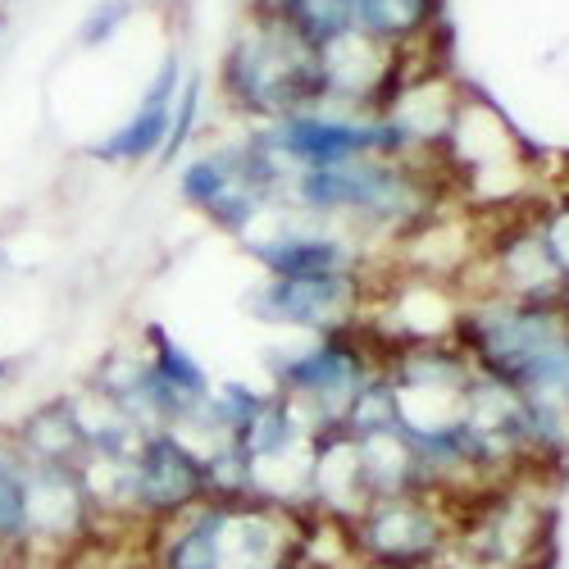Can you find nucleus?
Instances as JSON below:
<instances>
[{
  "mask_svg": "<svg viewBox=\"0 0 569 569\" xmlns=\"http://www.w3.org/2000/svg\"><path fill=\"white\" fill-rule=\"evenodd\" d=\"M442 192H447V178L429 160L365 156L333 169L288 173L278 206L347 228L369 251V247H397L401 237H410L442 206Z\"/></svg>",
  "mask_w": 569,
  "mask_h": 569,
  "instance_id": "1",
  "label": "nucleus"
},
{
  "mask_svg": "<svg viewBox=\"0 0 569 569\" xmlns=\"http://www.w3.org/2000/svg\"><path fill=\"white\" fill-rule=\"evenodd\" d=\"M456 342L469 365L515 397L569 410V310L560 301L465 297Z\"/></svg>",
  "mask_w": 569,
  "mask_h": 569,
  "instance_id": "2",
  "label": "nucleus"
},
{
  "mask_svg": "<svg viewBox=\"0 0 569 569\" xmlns=\"http://www.w3.org/2000/svg\"><path fill=\"white\" fill-rule=\"evenodd\" d=\"M156 529V569H297L306 533L297 510L214 497Z\"/></svg>",
  "mask_w": 569,
  "mask_h": 569,
  "instance_id": "3",
  "label": "nucleus"
},
{
  "mask_svg": "<svg viewBox=\"0 0 569 569\" xmlns=\"http://www.w3.org/2000/svg\"><path fill=\"white\" fill-rule=\"evenodd\" d=\"M219 91L237 114L251 119V128H260L319 106V60L288 28L247 14L223 51Z\"/></svg>",
  "mask_w": 569,
  "mask_h": 569,
  "instance_id": "4",
  "label": "nucleus"
},
{
  "mask_svg": "<svg viewBox=\"0 0 569 569\" xmlns=\"http://www.w3.org/2000/svg\"><path fill=\"white\" fill-rule=\"evenodd\" d=\"M383 365V347H378L365 323L342 328V333H319L306 338L301 347H273L264 351V369L273 378V392L292 401L319 433H333L356 392L369 383Z\"/></svg>",
  "mask_w": 569,
  "mask_h": 569,
  "instance_id": "5",
  "label": "nucleus"
},
{
  "mask_svg": "<svg viewBox=\"0 0 569 569\" xmlns=\"http://www.w3.org/2000/svg\"><path fill=\"white\" fill-rule=\"evenodd\" d=\"M178 197L210 228L247 237L282 201V169L247 128V137L219 141V147H206L187 160L178 169Z\"/></svg>",
  "mask_w": 569,
  "mask_h": 569,
  "instance_id": "6",
  "label": "nucleus"
},
{
  "mask_svg": "<svg viewBox=\"0 0 569 569\" xmlns=\"http://www.w3.org/2000/svg\"><path fill=\"white\" fill-rule=\"evenodd\" d=\"M256 141L269 151V160L288 173L301 169H333L347 160L365 156H401V137L383 114H356V110H333V106H310L288 119H273L251 128Z\"/></svg>",
  "mask_w": 569,
  "mask_h": 569,
  "instance_id": "7",
  "label": "nucleus"
},
{
  "mask_svg": "<svg viewBox=\"0 0 569 569\" xmlns=\"http://www.w3.org/2000/svg\"><path fill=\"white\" fill-rule=\"evenodd\" d=\"M456 533V515L442 492L373 497L351 525V556L369 569H433Z\"/></svg>",
  "mask_w": 569,
  "mask_h": 569,
  "instance_id": "8",
  "label": "nucleus"
},
{
  "mask_svg": "<svg viewBox=\"0 0 569 569\" xmlns=\"http://www.w3.org/2000/svg\"><path fill=\"white\" fill-rule=\"evenodd\" d=\"M365 306H369V269L319 273V278H264L242 301V310L264 328H288V333L301 338L360 328Z\"/></svg>",
  "mask_w": 569,
  "mask_h": 569,
  "instance_id": "9",
  "label": "nucleus"
},
{
  "mask_svg": "<svg viewBox=\"0 0 569 569\" xmlns=\"http://www.w3.org/2000/svg\"><path fill=\"white\" fill-rule=\"evenodd\" d=\"M247 256L264 269V278H319V273H360L369 269V251L347 228L310 219L301 210L273 206L247 237Z\"/></svg>",
  "mask_w": 569,
  "mask_h": 569,
  "instance_id": "10",
  "label": "nucleus"
},
{
  "mask_svg": "<svg viewBox=\"0 0 569 569\" xmlns=\"http://www.w3.org/2000/svg\"><path fill=\"white\" fill-rule=\"evenodd\" d=\"M206 492V460L178 433H141L132 451V519L169 525L182 510L201 506Z\"/></svg>",
  "mask_w": 569,
  "mask_h": 569,
  "instance_id": "11",
  "label": "nucleus"
},
{
  "mask_svg": "<svg viewBox=\"0 0 569 569\" xmlns=\"http://www.w3.org/2000/svg\"><path fill=\"white\" fill-rule=\"evenodd\" d=\"M97 510H91L78 469L69 465H37L28 460V547L37 556H64L82 538L97 533Z\"/></svg>",
  "mask_w": 569,
  "mask_h": 569,
  "instance_id": "12",
  "label": "nucleus"
},
{
  "mask_svg": "<svg viewBox=\"0 0 569 569\" xmlns=\"http://www.w3.org/2000/svg\"><path fill=\"white\" fill-rule=\"evenodd\" d=\"M182 73L187 69H182L178 51L164 56L160 69H156V78L147 82V91H141L137 110L110 137H101L97 147H87V156L101 160V164H123V169L156 164L164 137H169V114H173V97H178V87H182Z\"/></svg>",
  "mask_w": 569,
  "mask_h": 569,
  "instance_id": "13",
  "label": "nucleus"
},
{
  "mask_svg": "<svg viewBox=\"0 0 569 569\" xmlns=\"http://www.w3.org/2000/svg\"><path fill=\"white\" fill-rule=\"evenodd\" d=\"M10 438H14V447H19L28 460H37V465H69V469H73V465L87 456L82 433H78V419H73V406H69L64 392L37 401V406L14 423V429H10Z\"/></svg>",
  "mask_w": 569,
  "mask_h": 569,
  "instance_id": "14",
  "label": "nucleus"
},
{
  "mask_svg": "<svg viewBox=\"0 0 569 569\" xmlns=\"http://www.w3.org/2000/svg\"><path fill=\"white\" fill-rule=\"evenodd\" d=\"M0 560L28 565V456L14 447L10 429L0 433Z\"/></svg>",
  "mask_w": 569,
  "mask_h": 569,
  "instance_id": "15",
  "label": "nucleus"
},
{
  "mask_svg": "<svg viewBox=\"0 0 569 569\" xmlns=\"http://www.w3.org/2000/svg\"><path fill=\"white\" fill-rule=\"evenodd\" d=\"M141 356H147L151 365H156V373L164 378V383L178 392V397H187L192 406H201L206 397H210V369L187 351L164 323H147L141 328Z\"/></svg>",
  "mask_w": 569,
  "mask_h": 569,
  "instance_id": "16",
  "label": "nucleus"
},
{
  "mask_svg": "<svg viewBox=\"0 0 569 569\" xmlns=\"http://www.w3.org/2000/svg\"><path fill=\"white\" fill-rule=\"evenodd\" d=\"M201 110H206V78L201 73H182V87L173 97V114H169V137H164L156 164H173L187 147H192V137L201 128Z\"/></svg>",
  "mask_w": 569,
  "mask_h": 569,
  "instance_id": "17",
  "label": "nucleus"
},
{
  "mask_svg": "<svg viewBox=\"0 0 569 569\" xmlns=\"http://www.w3.org/2000/svg\"><path fill=\"white\" fill-rule=\"evenodd\" d=\"M132 14H137V0H97L78 23V37H73L78 51H101V46H110L128 28Z\"/></svg>",
  "mask_w": 569,
  "mask_h": 569,
  "instance_id": "18",
  "label": "nucleus"
},
{
  "mask_svg": "<svg viewBox=\"0 0 569 569\" xmlns=\"http://www.w3.org/2000/svg\"><path fill=\"white\" fill-rule=\"evenodd\" d=\"M538 232H542V242H547V251H551V260H556V269H560V278L569 273V182L560 187V192L547 201V206H538Z\"/></svg>",
  "mask_w": 569,
  "mask_h": 569,
  "instance_id": "19",
  "label": "nucleus"
},
{
  "mask_svg": "<svg viewBox=\"0 0 569 569\" xmlns=\"http://www.w3.org/2000/svg\"><path fill=\"white\" fill-rule=\"evenodd\" d=\"M23 369H28V356H0V388H10Z\"/></svg>",
  "mask_w": 569,
  "mask_h": 569,
  "instance_id": "20",
  "label": "nucleus"
},
{
  "mask_svg": "<svg viewBox=\"0 0 569 569\" xmlns=\"http://www.w3.org/2000/svg\"><path fill=\"white\" fill-rule=\"evenodd\" d=\"M6 28H10V14H6V6H0V37H6Z\"/></svg>",
  "mask_w": 569,
  "mask_h": 569,
  "instance_id": "21",
  "label": "nucleus"
},
{
  "mask_svg": "<svg viewBox=\"0 0 569 569\" xmlns=\"http://www.w3.org/2000/svg\"><path fill=\"white\" fill-rule=\"evenodd\" d=\"M6 269H10V256H6V251H0V278H6Z\"/></svg>",
  "mask_w": 569,
  "mask_h": 569,
  "instance_id": "22",
  "label": "nucleus"
},
{
  "mask_svg": "<svg viewBox=\"0 0 569 569\" xmlns=\"http://www.w3.org/2000/svg\"><path fill=\"white\" fill-rule=\"evenodd\" d=\"M297 569H306V565H297Z\"/></svg>",
  "mask_w": 569,
  "mask_h": 569,
  "instance_id": "23",
  "label": "nucleus"
},
{
  "mask_svg": "<svg viewBox=\"0 0 569 569\" xmlns=\"http://www.w3.org/2000/svg\"><path fill=\"white\" fill-rule=\"evenodd\" d=\"M365 569H369V565H365Z\"/></svg>",
  "mask_w": 569,
  "mask_h": 569,
  "instance_id": "24",
  "label": "nucleus"
}]
</instances>
